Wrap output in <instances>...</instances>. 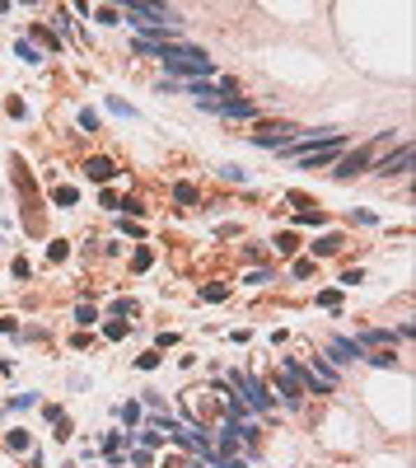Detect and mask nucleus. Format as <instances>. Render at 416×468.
Returning <instances> with one entry per match:
<instances>
[{"label":"nucleus","mask_w":416,"mask_h":468,"mask_svg":"<svg viewBox=\"0 0 416 468\" xmlns=\"http://www.w3.org/2000/svg\"><path fill=\"white\" fill-rule=\"evenodd\" d=\"M159 61L169 66V71H178V75H211L216 71V61L201 52V47H183V43H164L159 47Z\"/></svg>","instance_id":"1"},{"label":"nucleus","mask_w":416,"mask_h":468,"mask_svg":"<svg viewBox=\"0 0 416 468\" xmlns=\"http://www.w3.org/2000/svg\"><path fill=\"white\" fill-rule=\"evenodd\" d=\"M122 15L131 19L136 29H145V33L150 29H173V24H178V10H169V5H145V0H131Z\"/></svg>","instance_id":"2"},{"label":"nucleus","mask_w":416,"mask_h":468,"mask_svg":"<svg viewBox=\"0 0 416 468\" xmlns=\"http://www.w3.org/2000/svg\"><path fill=\"white\" fill-rule=\"evenodd\" d=\"M234 384H239V398H244L248 407H258V412H272V403H276V398H272V393H267L262 384L253 379V374H234Z\"/></svg>","instance_id":"3"},{"label":"nucleus","mask_w":416,"mask_h":468,"mask_svg":"<svg viewBox=\"0 0 416 468\" xmlns=\"http://www.w3.org/2000/svg\"><path fill=\"white\" fill-rule=\"evenodd\" d=\"M341 145H346V140H341V131L332 140H323V145H313V150H304V155H299V164H309V169H318V164H327V159L337 155Z\"/></svg>","instance_id":"4"},{"label":"nucleus","mask_w":416,"mask_h":468,"mask_svg":"<svg viewBox=\"0 0 416 468\" xmlns=\"http://www.w3.org/2000/svg\"><path fill=\"white\" fill-rule=\"evenodd\" d=\"M407 169H412V145H402L398 155H388V159H384V164H379L374 173H384V178H393V173H407Z\"/></svg>","instance_id":"5"},{"label":"nucleus","mask_w":416,"mask_h":468,"mask_svg":"<svg viewBox=\"0 0 416 468\" xmlns=\"http://www.w3.org/2000/svg\"><path fill=\"white\" fill-rule=\"evenodd\" d=\"M370 155H374V150H355V155H346V159L337 164V178H351V173H360L365 164H370Z\"/></svg>","instance_id":"6"},{"label":"nucleus","mask_w":416,"mask_h":468,"mask_svg":"<svg viewBox=\"0 0 416 468\" xmlns=\"http://www.w3.org/2000/svg\"><path fill=\"white\" fill-rule=\"evenodd\" d=\"M84 173H89L94 183H108L112 173H117V164H112V159H103V155H98V159H89V164H84Z\"/></svg>","instance_id":"7"},{"label":"nucleus","mask_w":416,"mask_h":468,"mask_svg":"<svg viewBox=\"0 0 416 468\" xmlns=\"http://www.w3.org/2000/svg\"><path fill=\"white\" fill-rule=\"evenodd\" d=\"M220 117H253V112H258V108H253V103H248V98H225V103H220Z\"/></svg>","instance_id":"8"},{"label":"nucleus","mask_w":416,"mask_h":468,"mask_svg":"<svg viewBox=\"0 0 416 468\" xmlns=\"http://www.w3.org/2000/svg\"><path fill=\"white\" fill-rule=\"evenodd\" d=\"M327 351H332L341 365H346V360H360V356H365V351H360V342H346V337H341V342H332Z\"/></svg>","instance_id":"9"},{"label":"nucleus","mask_w":416,"mask_h":468,"mask_svg":"<svg viewBox=\"0 0 416 468\" xmlns=\"http://www.w3.org/2000/svg\"><path fill=\"white\" fill-rule=\"evenodd\" d=\"M15 57H24L29 66H38V61H43V57H38V47H33V43H15Z\"/></svg>","instance_id":"10"},{"label":"nucleus","mask_w":416,"mask_h":468,"mask_svg":"<svg viewBox=\"0 0 416 468\" xmlns=\"http://www.w3.org/2000/svg\"><path fill=\"white\" fill-rule=\"evenodd\" d=\"M122 421H126V426H136V421H140V407L126 403V407H122Z\"/></svg>","instance_id":"11"},{"label":"nucleus","mask_w":416,"mask_h":468,"mask_svg":"<svg viewBox=\"0 0 416 468\" xmlns=\"http://www.w3.org/2000/svg\"><path fill=\"white\" fill-rule=\"evenodd\" d=\"M94 319H98V314H94L89 305H80V309H75V323H94Z\"/></svg>","instance_id":"12"},{"label":"nucleus","mask_w":416,"mask_h":468,"mask_svg":"<svg viewBox=\"0 0 416 468\" xmlns=\"http://www.w3.org/2000/svg\"><path fill=\"white\" fill-rule=\"evenodd\" d=\"M131 263H136V272H145V267H150V249H136V258H131Z\"/></svg>","instance_id":"13"}]
</instances>
